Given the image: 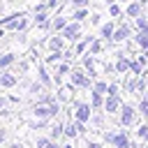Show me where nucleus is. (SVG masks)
Masks as SVG:
<instances>
[{"label":"nucleus","instance_id":"nucleus-1","mask_svg":"<svg viewBox=\"0 0 148 148\" xmlns=\"http://www.w3.org/2000/svg\"><path fill=\"white\" fill-rule=\"evenodd\" d=\"M102 141H104L106 146H111V148H136V146L132 143V139H130L127 127H123V130H116V127L102 130Z\"/></svg>","mask_w":148,"mask_h":148},{"label":"nucleus","instance_id":"nucleus-2","mask_svg":"<svg viewBox=\"0 0 148 148\" xmlns=\"http://www.w3.org/2000/svg\"><path fill=\"white\" fill-rule=\"evenodd\" d=\"M67 81H69L76 90H90L95 79H92L83 67H76V65H74V67H72V72H69V76H67Z\"/></svg>","mask_w":148,"mask_h":148},{"label":"nucleus","instance_id":"nucleus-3","mask_svg":"<svg viewBox=\"0 0 148 148\" xmlns=\"http://www.w3.org/2000/svg\"><path fill=\"white\" fill-rule=\"evenodd\" d=\"M139 109H136V104H132V102H123V106H120V113H118V125L120 127H134L136 123H139Z\"/></svg>","mask_w":148,"mask_h":148},{"label":"nucleus","instance_id":"nucleus-4","mask_svg":"<svg viewBox=\"0 0 148 148\" xmlns=\"http://www.w3.org/2000/svg\"><path fill=\"white\" fill-rule=\"evenodd\" d=\"M69 106H72V118H76V120H81V123H90V118H92V113H95L90 99H88V102H83V99H74Z\"/></svg>","mask_w":148,"mask_h":148},{"label":"nucleus","instance_id":"nucleus-5","mask_svg":"<svg viewBox=\"0 0 148 148\" xmlns=\"http://www.w3.org/2000/svg\"><path fill=\"white\" fill-rule=\"evenodd\" d=\"M62 37L69 42V44H76L79 39H83V23L81 21H69L62 30Z\"/></svg>","mask_w":148,"mask_h":148},{"label":"nucleus","instance_id":"nucleus-6","mask_svg":"<svg viewBox=\"0 0 148 148\" xmlns=\"http://www.w3.org/2000/svg\"><path fill=\"white\" fill-rule=\"evenodd\" d=\"M132 35H134V25H130L127 21H123V23H118V28H116V32H113L111 44H125V42H130Z\"/></svg>","mask_w":148,"mask_h":148},{"label":"nucleus","instance_id":"nucleus-7","mask_svg":"<svg viewBox=\"0 0 148 148\" xmlns=\"http://www.w3.org/2000/svg\"><path fill=\"white\" fill-rule=\"evenodd\" d=\"M35 74H37V79H39V81H42V83H44V86H46L49 90H51V88L56 86V79H53V72H51V67H49V65H46L44 60L35 65Z\"/></svg>","mask_w":148,"mask_h":148},{"label":"nucleus","instance_id":"nucleus-8","mask_svg":"<svg viewBox=\"0 0 148 148\" xmlns=\"http://www.w3.org/2000/svg\"><path fill=\"white\" fill-rule=\"evenodd\" d=\"M44 44H46V51H65L69 46V42L62 37V32H51Z\"/></svg>","mask_w":148,"mask_h":148},{"label":"nucleus","instance_id":"nucleus-9","mask_svg":"<svg viewBox=\"0 0 148 148\" xmlns=\"http://www.w3.org/2000/svg\"><path fill=\"white\" fill-rule=\"evenodd\" d=\"M74 92H76V88L67 81V83H60L58 88H56V97L62 102V104H72L74 102Z\"/></svg>","mask_w":148,"mask_h":148},{"label":"nucleus","instance_id":"nucleus-10","mask_svg":"<svg viewBox=\"0 0 148 148\" xmlns=\"http://www.w3.org/2000/svg\"><path fill=\"white\" fill-rule=\"evenodd\" d=\"M113 58H116V74H120V76H125L127 72H130V56H127V51H116L113 53Z\"/></svg>","mask_w":148,"mask_h":148},{"label":"nucleus","instance_id":"nucleus-11","mask_svg":"<svg viewBox=\"0 0 148 148\" xmlns=\"http://www.w3.org/2000/svg\"><path fill=\"white\" fill-rule=\"evenodd\" d=\"M123 102H125L123 95H106V99H104V111H106L109 116H118Z\"/></svg>","mask_w":148,"mask_h":148},{"label":"nucleus","instance_id":"nucleus-12","mask_svg":"<svg viewBox=\"0 0 148 148\" xmlns=\"http://www.w3.org/2000/svg\"><path fill=\"white\" fill-rule=\"evenodd\" d=\"M18 86V76L12 69H0V88L5 90H14Z\"/></svg>","mask_w":148,"mask_h":148},{"label":"nucleus","instance_id":"nucleus-13","mask_svg":"<svg viewBox=\"0 0 148 148\" xmlns=\"http://www.w3.org/2000/svg\"><path fill=\"white\" fill-rule=\"evenodd\" d=\"M136 88H139V76L134 74H125V81H123V95H136Z\"/></svg>","mask_w":148,"mask_h":148},{"label":"nucleus","instance_id":"nucleus-14","mask_svg":"<svg viewBox=\"0 0 148 148\" xmlns=\"http://www.w3.org/2000/svg\"><path fill=\"white\" fill-rule=\"evenodd\" d=\"M116 28H118V23H116V18H109L106 23H102V25H99V37H102V39H106V42L111 44V37H113V32H116Z\"/></svg>","mask_w":148,"mask_h":148},{"label":"nucleus","instance_id":"nucleus-15","mask_svg":"<svg viewBox=\"0 0 148 148\" xmlns=\"http://www.w3.org/2000/svg\"><path fill=\"white\" fill-rule=\"evenodd\" d=\"M49 136H51L53 141H58L60 136H65V120H62V118H56V120H51Z\"/></svg>","mask_w":148,"mask_h":148},{"label":"nucleus","instance_id":"nucleus-16","mask_svg":"<svg viewBox=\"0 0 148 148\" xmlns=\"http://www.w3.org/2000/svg\"><path fill=\"white\" fill-rule=\"evenodd\" d=\"M143 7H146V5H141V2H136V0H130V2L125 5V16H127V18H136V16L143 14Z\"/></svg>","mask_w":148,"mask_h":148},{"label":"nucleus","instance_id":"nucleus-17","mask_svg":"<svg viewBox=\"0 0 148 148\" xmlns=\"http://www.w3.org/2000/svg\"><path fill=\"white\" fill-rule=\"evenodd\" d=\"M72 21V16H65V14H56L53 21H51V32H62L65 25Z\"/></svg>","mask_w":148,"mask_h":148},{"label":"nucleus","instance_id":"nucleus-18","mask_svg":"<svg viewBox=\"0 0 148 148\" xmlns=\"http://www.w3.org/2000/svg\"><path fill=\"white\" fill-rule=\"evenodd\" d=\"M16 62H18V58H16L14 51H5V53H0V69H12Z\"/></svg>","mask_w":148,"mask_h":148},{"label":"nucleus","instance_id":"nucleus-19","mask_svg":"<svg viewBox=\"0 0 148 148\" xmlns=\"http://www.w3.org/2000/svg\"><path fill=\"white\" fill-rule=\"evenodd\" d=\"M106 46H111L106 39H102V37H95L92 39V44L88 46V53H92V56H99V53H104V49Z\"/></svg>","mask_w":148,"mask_h":148},{"label":"nucleus","instance_id":"nucleus-20","mask_svg":"<svg viewBox=\"0 0 148 148\" xmlns=\"http://www.w3.org/2000/svg\"><path fill=\"white\" fill-rule=\"evenodd\" d=\"M106 111L104 109H95V113H92V118H90V123H92V127H97V130H104V125H106Z\"/></svg>","mask_w":148,"mask_h":148},{"label":"nucleus","instance_id":"nucleus-21","mask_svg":"<svg viewBox=\"0 0 148 148\" xmlns=\"http://www.w3.org/2000/svg\"><path fill=\"white\" fill-rule=\"evenodd\" d=\"M49 67H53V65H58L60 60H65V51H46V56L42 58Z\"/></svg>","mask_w":148,"mask_h":148},{"label":"nucleus","instance_id":"nucleus-22","mask_svg":"<svg viewBox=\"0 0 148 148\" xmlns=\"http://www.w3.org/2000/svg\"><path fill=\"white\" fill-rule=\"evenodd\" d=\"M46 90H49V88H46L39 79H35V81L28 83V95H32V97H39V95H44Z\"/></svg>","mask_w":148,"mask_h":148},{"label":"nucleus","instance_id":"nucleus-23","mask_svg":"<svg viewBox=\"0 0 148 148\" xmlns=\"http://www.w3.org/2000/svg\"><path fill=\"white\" fill-rule=\"evenodd\" d=\"M106 9H109V16H111V18H120V16L125 14V9L120 7L118 0H106Z\"/></svg>","mask_w":148,"mask_h":148},{"label":"nucleus","instance_id":"nucleus-24","mask_svg":"<svg viewBox=\"0 0 148 148\" xmlns=\"http://www.w3.org/2000/svg\"><path fill=\"white\" fill-rule=\"evenodd\" d=\"M132 42H134V46H139L141 51L148 46V32H141V30H134V35H132Z\"/></svg>","mask_w":148,"mask_h":148},{"label":"nucleus","instance_id":"nucleus-25","mask_svg":"<svg viewBox=\"0 0 148 148\" xmlns=\"http://www.w3.org/2000/svg\"><path fill=\"white\" fill-rule=\"evenodd\" d=\"M134 136H136L141 143H148V120H143V123H139V125H136Z\"/></svg>","mask_w":148,"mask_h":148},{"label":"nucleus","instance_id":"nucleus-26","mask_svg":"<svg viewBox=\"0 0 148 148\" xmlns=\"http://www.w3.org/2000/svg\"><path fill=\"white\" fill-rule=\"evenodd\" d=\"M86 18H90V9L88 7H79V9H72V21H86Z\"/></svg>","mask_w":148,"mask_h":148},{"label":"nucleus","instance_id":"nucleus-27","mask_svg":"<svg viewBox=\"0 0 148 148\" xmlns=\"http://www.w3.org/2000/svg\"><path fill=\"white\" fill-rule=\"evenodd\" d=\"M90 95V104H92V109H104V99H106V95H102V92H88Z\"/></svg>","mask_w":148,"mask_h":148},{"label":"nucleus","instance_id":"nucleus-28","mask_svg":"<svg viewBox=\"0 0 148 148\" xmlns=\"http://www.w3.org/2000/svg\"><path fill=\"white\" fill-rule=\"evenodd\" d=\"M92 92H102V95H106V90H109V81H104V79H95L92 81V88H90Z\"/></svg>","mask_w":148,"mask_h":148},{"label":"nucleus","instance_id":"nucleus-29","mask_svg":"<svg viewBox=\"0 0 148 148\" xmlns=\"http://www.w3.org/2000/svg\"><path fill=\"white\" fill-rule=\"evenodd\" d=\"M136 109H139V116H141L143 120H148V95L139 97V102H136Z\"/></svg>","mask_w":148,"mask_h":148},{"label":"nucleus","instance_id":"nucleus-30","mask_svg":"<svg viewBox=\"0 0 148 148\" xmlns=\"http://www.w3.org/2000/svg\"><path fill=\"white\" fill-rule=\"evenodd\" d=\"M143 69H146V67H143V65H141L136 58H132V60H130V72H127V74H134V76H143Z\"/></svg>","mask_w":148,"mask_h":148},{"label":"nucleus","instance_id":"nucleus-31","mask_svg":"<svg viewBox=\"0 0 148 148\" xmlns=\"http://www.w3.org/2000/svg\"><path fill=\"white\" fill-rule=\"evenodd\" d=\"M134 30H141V32H148V16L141 14L134 18Z\"/></svg>","mask_w":148,"mask_h":148},{"label":"nucleus","instance_id":"nucleus-32","mask_svg":"<svg viewBox=\"0 0 148 148\" xmlns=\"http://www.w3.org/2000/svg\"><path fill=\"white\" fill-rule=\"evenodd\" d=\"M30 62H32V60H28V58H18V62H16L18 76H21V74H28V69H30Z\"/></svg>","mask_w":148,"mask_h":148},{"label":"nucleus","instance_id":"nucleus-33","mask_svg":"<svg viewBox=\"0 0 148 148\" xmlns=\"http://www.w3.org/2000/svg\"><path fill=\"white\" fill-rule=\"evenodd\" d=\"M88 21H90V25H102V14L99 12H92Z\"/></svg>","mask_w":148,"mask_h":148},{"label":"nucleus","instance_id":"nucleus-34","mask_svg":"<svg viewBox=\"0 0 148 148\" xmlns=\"http://www.w3.org/2000/svg\"><path fill=\"white\" fill-rule=\"evenodd\" d=\"M49 141H51V136H37L35 139V148H46Z\"/></svg>","mask_w":148,"mask_h":148},{"label":"nucleus","instance_id":"nucleus-35","mask_svg":"<svg viewBox=\"0 0 148 148\" xmlns=\"http://www.w3.org/2000/svg\"><path fill=\"white\" fill-rule=\"evenodd\" d=\"M90 0H69V7L72 9H79V7H88Z\"/></svg>","mask_w":148,"mask_h":148},{"label":"nucleus","instance_id":"nucleus-36","mask_svg":"<svg viewBox=\"0 0 148 148\" xmlns=\"http://www.w3.org/2000/svg\"><path fill=\"white\" fill-rule=\"evenodd\" d=\"M86 148H104V141H95V139H88V141H86Z\"/></svg>","mask_w":148,"mask_h":148},{"label":"nucleus","instance_id":"nucleus-37","mask_svg":"<svg viewBox=\"0 0 148 148\" xmlns=\"http://www.w3.org/2000/svg\"><path fill=\"white\" fill-rule=\"evenodd\" d=\"M46 9H49V5H46V2H37V5L32 7V14H37V12H46Z\"/></svg>","mask_w":148,"mask_h":148},{"label":"nucleus","instance_id":"nucleus-38","mask_svg":"<svg viewBox=\"0 0 148 148\" xmlns=\"http://www.w3.org/2000/svg\"><path fill=\"white\" fill-rule=\"evenodd\" d=\"M5 141H7V127L0 125V143H5Z\"/></svg>","mask_w":148,"mask_h":148},{"label":"nucleus","instance_id":"nucleus-39","mask_svg":"<svg viewBox=\"0 0 148 148\" xmlns=\"http://www.w3.org/2000/svg\"><path fill=\"white\" fill-rule=\"evenodd\" d=\"M7 148H25V143H23V141H9Z\"/></svg>","mask_w":148,"mask_h":148},{"label":"nucleus","instance_id":"nucleus-40","mask_svg":"<svg viewBox=\"0 0 148 148\" xmlns=\"http://www.w3.org/2000/svg\"><path fill=\"white\" fill-rule=\"evenodd\" d=\"M60 2H62V0H49V2H46V5H49V9H56V7H58V5H60Z\"/></svg>","mask_w":148,"mask_h":148},{"label":"nucleus","instance_id":"nucleus-41","mask_svg":"<svg viewBox=\"0 0 148 148\" xmlns=\"http://www.w3.org/2000/svg\"><path fill=\"white\" fill-rule=\"evenodd\" d=\"M46 148H62V146H60V143H58V141H53V139H51V141H49V143H46Z\"/></svg>","mask_w":148,"mask_h":148},{"label":"nucleus","instance_id":"nucleus-42","mask_svg":"<svg viewBox=\"0 0 148 148\" xmlns=\"http://www.w3.org/2000/svg\"><path fill=\"white\" fill-rule=\"evenodd\" d=\"M9 102H12V104H21V97H16V95H9Z\"/></svg>","mask_w":148,"mask_h":148},{"label":"nucleus","instance_id":"nucleus-43","mask_svg":"<svg viewBox=\"0 0 148 148\" xmlns=\"http://www.w3.org/2000/svg\"><path fill=\"white\" fill-rule=\"evenodd\" d=\"M7 32H9V30H7V28H2V25H0V39H5V37H7Z\"/></svg>","mask_w":148,"mask_h":148},{"label":"nucleus","instance_id":"nucleus-44","mask_svg":"<svg viewBox=\"0 0 148 148\" xmlns=\"http://www.w3.org/2000/svg\"><path fill=\"white\" fill-rule=\"evenodd\" d=\"M62 148H76V146H74V141H69V139H67V143H62Z\"/></svg>","mask_w":148,"mask_h":148},{"label":"nucleus","instance_id":"nucleus-45","mask_svg":"<svg viewBox=\"0 0 148 148\" xmlns=\"http://www.w3.org/2000/svg\"><path fill=\"white\" fill-rule=\"evenodd\" d=\"M143 76H146V86H148V67L143 69Z\"/></svg>","mask_w":148,"mask_h":148},{"label":"nucleus","instance_id":"nucleus-46","mask_svg":"<svg viewBox=\"0 0 148 148\" xmlns=\"http://www.w3.org/2000/svg\"><path fill=\"white\" fill-rule=\"evenodd\" d=\"M136 2H141V5H148V0H136Z\"/></svg>","mask_w":148,"mask_h":148},{"label":"nucleus","instance_id":"nucleus-47","mask_svg":"<svg viewBox=\"0 0 148 148\" xmlns=\"http://www.w3.org/2000/svg\"><path fill=\"white\" fill-rule=\"evenodd\" d=\"M139 148H148V143H143V146H139Z\"/></svg>","mask_w":148,"mask_h":148},{"label":"nucleus","instance_id":"nucleus-48","mask_svg":"<svg viewBox=\"0 0 148 148\" xmlns=\"http://www.w3.org/2000/svg\"><path fill=\"white\" fill-rule=\"evenodd\" d=\"M143 53H146V56H148V46H146V49H143Z\"/></svg>","mask_w":148,"mask_h":148}]
</instances>
